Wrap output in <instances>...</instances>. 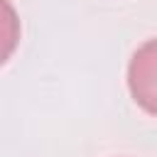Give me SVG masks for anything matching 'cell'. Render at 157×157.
<instances>
[{
    "mask_svg": "<svg viewBox=\"0 0 157 157\" xmlns=\"http://www.w3.org/2000/svg\"><path fill=\"white\" fill-rule=\"evenodd\" d=\"M128 88L132 101L157 118V37L142 42L128 64Z\"/></svg>",
    "mask_w": 157,
    "mask_h": 157,
    "instance_id": "cell-1",
    "label": "cell"
},
{
    "mask_svg": "<svg viewBox=\"0 0 157 157\" xmlns=\"http://www.w3.org/2000/svg\"><path fill=\"white\" fill-rule=\"evenodd\" d=\"M2 7H5V22H7V47H5V59H10V54H12V47H15V42H17V37H15V32H10V27L15 25V15H12V7H10V2L7 0H2Z\"/></svg>",
    "mask_w": 157,
    "mask_h": 157,
    "instance_id": "cell-2",
    "label": "cell"
}]
</instances>
